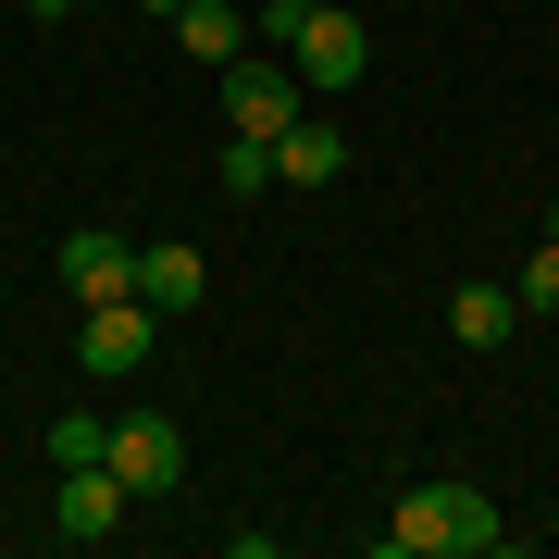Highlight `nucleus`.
Listing matches in <instances>:
<instances>
[{
    "mask_svg": "<svg viewBox=\"0 0 559 559\" xmlns=\"http://www.w3.org/2000/svg\"><path fill=\"white\" fill-rule=\"evenodd\" d=\"M62 286H75V299H138V237L75 224V237H62Z\"/></svg>",
    "mask_w": 559,
    "mask_h": 559,
    "instance_id": "nucleus-7",
    "label": "nucleus"
},
{
    "mask_svg": "<svg viewBox=\"0 0 559 559\" xmlns=\"http://www.w3.org/2000/svg\"><path fill=\"white\" fill-rule=\"evenodd\" d=\"M224 124H237V138H286V124H299V62L286 50H237L224 62Z\"/></svg>",
    "mask_w": 559,
    "mask_h": 559,
    "instance_id": "nucleus-2",
    "label": "nucleus"
},
{
    "mask_svg": "<svg viewBox=\"0 0 559 559\" xmlns=\"http://www.w3.org/2000/svg\"><path fill=\"white\" fill-rule=\"evenodd\" d=\"M274 187V138H224V200H261Z\"/></svg>",
    "mask_w": 559,
    "mask_h": 559,
    "instance_id": "nucleus-12",
    "label": "nucleus"
},
{
    "mask_svg": "<svg viewBox=\"0 0 559 559\" xmlns=\"http://www.w3.org/2000/svg\"><path fill=\"white\" fill-rule=\"evenodd\" d=\"M150 348H162V311H150V299H87V323H75V360H87V385H124Z\"/></svg>",
    "mask_w": 559,
    "mask_h": 559,
    "instance_id": "nucleus-3",
    "label": "nucleus"
},
{
    "mask_svg": "<svg viewBox=\"0 0 559 559\" xmlns=\"http://www.w3.org/2000/svg\"><path fill=\"white\" fill-rule=\"evenodd\" d=\"M535 237H559V200H547V224H535Z\"/></svg>",
    "mask_w": 559,
    "mask_h": 559,
    "instance_id": "nucleus-16",
    "label": "nucleus"
},
{
    "mask_svg": "<svg viewBox=\"0 0 559 559\" xmlns=\"http://www.w3.org/2000/svg\"><path fill=\"white\" fill-rule=\"evenodd\" d=\"M336 175H348V138H336V124H286V138H274V187L311 200V187H336Z\"/></svg>",
    "mask_w": 559,
    "mask_h": 559,
    "instance_id": "nucleus-9",
    "label": "nucleus"
},
{
    "mask_svg": "<svg viewBox=\"0 0 559 559\" xmlns=\"http://www.w3.org/2000/svg\"><path fill=\"white\" fill-rule=\"evenodd\" d=\"M286 62H299V87H360V75H373V38H360V13L323 0V13L286 25Z\"/></svg>",
    "mask_w": 559,
    "mask_h": 559,
    "instance_id": "nucleus-5",
    "label": "nucleus"
},
{
    "mask_svg": "<svg viewBox=\"0 0 559 559\" xmlns=\"http://www.w3.org/2000/svg\"><path fill=\"white\" fill-rule=\"evenodd\" d=\"M200 286H212V274H200V249H138V299H150L162 323L200 311Z\"/></svg>",
    "mask_w": 559,
    "mask_h": 559,
    "instance_id": "nucleus-10",
    "label": "nucleus"
},
{
    "mask_svg": "<svg viewBox=\"0 0 559 559\" xmlns=\"http://www.w3.org/2000/svg\"><path fill=\"white\" fill-rule=\"evenodd\" d=\"M75 13H87V0H75Z\"/></svg>",
    "mask_w": 559,
    "mask_h": 559,
    "instance_id": "nucleus-17",
    "label": "nucleus"
},
{
    "mask_svg": "<svg viewBox=\"0 0 559 559\" xmlns=\"http://www.w3.org/2000/svg\"><path fill=\"white\" fill-rule=\"evenodd\" d=\"M100 448H112L100 411H62V423H50V460H62V473H75V460H100Z\"/></svg>",
    "mask_w": 559,
    "mask_h": 559,
    "instance_id": "nucleus-13",
    "label": "nucleus"
},
{
    "mask_svg": "<svg viewBox=\"0 0 559 559\" xmlns=\"http://www.w3.org/2000/svg\"><path fill=\"white\" fill-rule=\"evenodd\" d=\"M510 299H522V311H559V237H535V261H522Z\"/></svg>",
    "mask_w": 559,
    "mask_h": 559,
    "instance_id": "nucleus-14",
    "label": "nucleus"
},
{
    "mask_svg": "<svg viewBox=\"0 0 559 559\" xmlns=\"http://www.w3.org/2000/svg\"><path fill=\"white\" fill-rule=\"evenodd\" d=\"M100 460H112V485H124V498H175V473H187V436H175V411H124Z\"/></svg>",
    "mask_w": 559,
    "mask_h": 559,
    "instance_id": "nucleus-4",
    "label": "nucleus"
},
{
    "mask_svg": "<svg viewBox=\"0 0 559 559\" xmlns=\"http://www.w3.org/2000/svg\"><path fill=\"white\" fill-rule=\"evenodd\" d=\"M138 13H162V25H175V13H187V0H138Z\"/></svg>",
    "mask_w": 559,
    "mask_h": 559,
    "instance_id": "nucleus-15",
    "label": "nucleus"
},
{
    "mask_svg": "<svg viewBox=\"0 0 559 559\" xmlns=\"http://www.w3.org/2000/svg\"><path fill=\"white\" fill-rule=\"evenodd\" d=\"M124 510H138V498L112 485V460H75V473H62V498H50V522H62L75 547H112V535H124Z\"/></svg>",
    "mask_w": 559,
    "mask_h": 559,
    "instance_id": "nucleus-6",
    "label": "nucleus"
},
{
    "mask_svg": "<svg viewBox=\"0 0 559 559\" xmlns=\"http://www.w3.org/2000/svg\"><path fill=\"white\" fill-rule=\"evenodd\" d=\"M498 547V498L485 485H411L399 522H385V559H473Z\"/></svg>",
    "mask_w": 559,
    "mask_h": 559,
    "instance_id": "nucleus-1",
    "label": "nucleus"
},
{
    "mask_svg": "<svg viewBox=\"0 0 559 559\" xmlns=\"http://www.w3.org/2000/svg\"><path fill=\"white\" fill-rule=\"evenodd\" d=\"M175 50L200 62V75H224V62L249 50V13H237V0H187V13H175Z\"/></svg>",
    "mask_w": 559,
    "mask_h": 559,
    "instance_id": "nucleus-8",
    "label": "nucleus"
},
{
    "mask_svg": "<svg viewBox=\"0 0 559 559\" xmlns=\"http://www.w3.org/2000/svg\"><path fill=\"white\" fill-rule=\"evenodd\" d=\"M510 323H522V299H510V286H485V274H473V286L448 299V336H460V348H498Z\"/></svg>",
    "mask_w": 559,
    "mask_h": 559,
    "instance_id": "nucleus-11",
    "label": "nucleus"
}]
</instances>
